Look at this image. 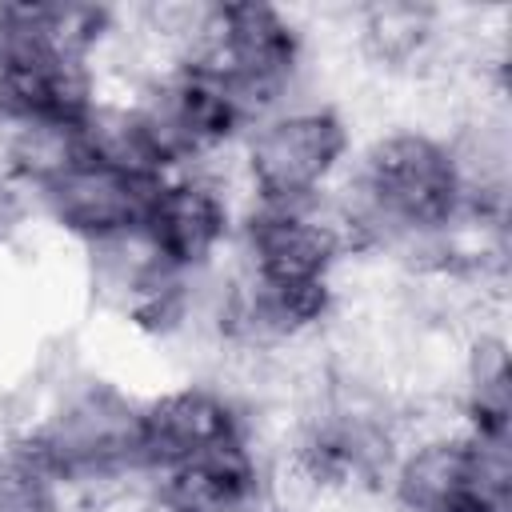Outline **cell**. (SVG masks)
Masks as SVG:
<instances>
[{"mask_svg": "<svg viewBox=\"0 0 512 512\" xmlns=\"http://www.w3.org/2000/svg\"><path fill=\"white\" fill-rule=\"evenodd\" d=\"M24 408L28 424L20 436L32 440L68 496H96L148 480L144 396L124 380L84 364L44 368Z\"/></svg>", "mask_w": 512, "mask_h": 512, "instance_id": "cell-1", "label": "cell"}, {"mask_svg": "<svg viewBox=\"0 0 512 512\" xmlns=\"http://www.w3.org/2000/svg\"><path fill=\"white\" fill-rule=\"evenodd\" d=\"M352 148L356 128L336 100L304 96L252 120L236 140L244 204L324 200L348 172Z\"/></svg>", "mask_w": 512, "mask_h": 512, "instance_id": "cell-2", "label": "cell"}, {"mask_svg": "<svg viewBox=\"0 0 512 512\" xmlns=\"http://www.w3.org/2000/svg\"><path fill=\"white\" fill-rule=\"evenodd\" d=\"M304 24L276 4H212L208 36L188 68H200L240 112L244 128L308 88Z\"/></svg>", "mask_w": 512, "mask_h": 512, "instance_id": "cell-3", "label": "cell"}, {"mask_svg": "<svg viewBox=\"0 0 512 512\" xmlns=\"http://www.w3.org/2000/svg\"><path fill=\"white\" fill-rule=\"evenodd\" d=\"M380 492L396 512H512V436L464 424L408 432Z\"/></svg>", "mask_w": 512, "mask_h": 512, "instance_id": "cell-4", "label": "cell"}, {"mask_svg": "<svg viewBox=\"0 0 512 512\" xmlns=\"http://www.w3.org/2000/svg\"><path fill=\"white\" fill-rule=\"evenodd\" d=\"M232 188H240L236 148L196 168L160 176L148 188L140 216V232L152 252L176 272H200L220 264L232 248L236 220L244 208V196H236Z\"/></svg>", "mask_w": 512, "mask_h": 512, "instance_id": "cell-5", "label": "cell"}, {"mask_svg": "<svg viewBox=\"0 0 512 512\" xmlns=\"http://www.w3.org/2000/svg\"><path fill=\"white\" fill-rule=\"evenodd\" d=\"M228 256L260 284L336 288L352 248L336 208L324 196L308 204H244Z\"/></svg>", "mask_w": 512, "mask_h": 512, "instance_id": "cell-6", "label": "cell"}, {"mask_svg": "<svg viewBox=\"0 0 512 512\" xmlns=\"http://www.w3.org/2000/svg\"><path fill=\"white\" fill-rule=\"evenodd\" d=\"M244 408L212 380L184 376L152 396H144V468L148 476L172 472L180 464L216 456L224 448L248 444Z\"/></svg>", "mask_w": 512, "mask_h": 512, "instance_id": "cell-7", "label": "cell"}, {"mask_svg": "<svg viewBox=\"0 0 512 512\" xmlns=\"http://www.w3.org/2000/svg\"><path fill=\"white\" fill-rule=\"evenodd\" d=\"M152 184L156 180H144L84 156L76 168H68L60 180L40 188L32 200H36L40 224H48L56 236L76 244L80 252V248L116 240L124 232H136Z\"/></svg>", "mask_w": 512, "mask_h": 512, "instance_id": "cell-8", "label": "cell"}, {"mask_svg": "<svg viewBox=\"0 0 512 512\" xmlns=\"http://www.w3.org/2000/svg\"><path fill=\"white\" fill-rule=\"evenodd\" d=\"M160 512H256L268 504V460L248 440L152 476Z\"/></svg>", "mask_w": 512, "mask_h": 512, "instance_id": "cell-9", "label": "cell"}, {"mask_svg": "<svg viewBox=\"0 0 512 512\" xmlns=\"http://www.w3.org/2000/svg\"><path fill=\"white\" fill-rule=\"evenodd\" d=\"M84 116L0 108V168L36 196L88 156Z\"/></svg>", "mask_w": 512, "mask_h": 512, "instance_id": "cell-10", "label": "cell"}, {"mask_svg": "<svg viewBox=\"0 0 512 512\" xmlns=\"http://www.w3.org/2000/svg\"><path fill=\"white\" fill-rule=\"evenodd\" d=\"M0 512H68V488L28 436H0Z\"/></svg>", "mask_w": 512, "mask_h": 512, "instance_id": "cell-11", "label": "cell"}, {"mask_svg": "<svg viewBox=\"0 0 512 512\" xmlns=\"http://www.w3.org/2000/svg\"><path fill=\"white\" fill-rule=\"evenodd\" d=\"M36 224H40V216H36L32 192L0 168V256L4 252H16L32 236Z\"/></svg>", "mask_w": 512, "mask_h": 512, "instance_id": "cell-12", "label": "cell"}, {"mask_svg": "<svg viewBox=\"0 0 512 512\" xmlns=\"http://www.w3.org/2000/svg\"><path fill=\"white\" fill-rule=\"evenodd\" d=\"M256 512H280V508H272V504H264V508H256Z\"/></svg>", "mask_w": 512, "mask_h": 512, "instance_id": "cell-13", "label": "cell"}]
</instances>
